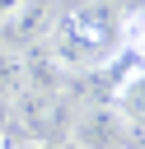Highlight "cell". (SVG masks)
<instances>
[{"label":"cell","instance_id":"cell-7","mask_svg":"<svg viewBox=\"0 0 145 149\" xmlns=\"http://www.w3.org/2000/svg\"><path fill=\"white\" fill-rule=\"evenodd\" d=\"M42 149H75V144H70V140H47Z\"/></svg>","mask_w":145,"mask_h":149},{"label":"cell","instance_id":"cell-3","mask_svg":"<svg viewBox=\"0 0 145 149\" xmlns=\"http://www.w3.org/2000/svg\"><path fill=\"white\" fill-rule=\"evenodd\" d=\"M112 107H117V116H122L126 126L145 130V65L112 84Z\"/></svg>","mask_w":145,"mask_h":149},{"label":"cell","instance_id":"cell-1","mask_svg":"<svg viewBox=\"0 0 145 149\" xmlns=\"http://www.w3.org/2000/svg\"><path fill=\"white\" fill-rule=\"evenodd\" d=\"M117 23L122 19L108 0H70L47 19L42 47L65 74H80L108 61V51L117 47Z\"/></svg>","mask_w":145,"mask_h":149},{"label":"cell","instance_id":"cell-4","mask_svg":"<svg viewBox=\"0 0 145 149\" xmlns=\"http://www.w3.org/2000/svg\"><path fill=\"white\" fill-rule=\"evenodd\" d=\"M14 93H23V51L0 47V98H14Z\"/></svg>","mask_w":145,"mask_h":149},{"label":"cell","instance_id":"cell-6","mask_svg":"<svg viewBox=\"0 0 145 149\" xmlns=\"http://www.w3.org/2000/svg\"><path fill=\"white\" fill-rule=\"evenodd\" d=\"M19 5H23V0H0V28H5V19H9V14L19 9Z\"/></svg>","mask_w":145,"mask_h":149},{"label":"cell","instance_id":"cell-5","mask_svg":"<svg viewBox=\"0 0 145 149\" xmlns=\"http://www.w3.org/2000/svg\"><path fill=\"white\" fill-rule=\"evenodd\" d=\"M117 42L126 47V51H136L140 61H145V9H131L122 23H117Z\"/></svg>","mask_w":145,"mask_h":149},{"label":"cell","instance_id":"cell-2","mask_svg":"<svg viewBox=\"0 0 145 149\" xmlns=\"http://www.w3.org/2000/svg\"><path fill=\"white\" fill-rule=\"evenodd\" d=\"M70 144L75 149H126V121L117 116L112 102H89L70 121Z\"/></svg>","mask_w":145,"mask_h":149},{"label":"cell","instance_id":"cell-8","mask_svg":"<svg viewBox=\"0 0 145 149\" xmlns=\"http://www.w3.org/2000/svg\"><path fill=\"white\" fill-rule=\"evenodd\" d=\"M0 149H14V144H0Z\"/></svg>","mask_w":145,"mask_h":149}]
</instances>
